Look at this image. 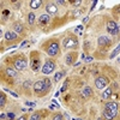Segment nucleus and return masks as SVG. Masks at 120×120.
<instances>
[{"mask_svg": "<svg viewBox=\"0 0 120 120\" xmlns=\"http://www.w3.org/2000/svg\"><path fill=\"white\" fill-rule=\"evenodd\" d=\"M118 115V103L116 102H107L105 106L103 116L107 120H113Z\"/></svg>", "mask_w": 120, "mask_h": 120, "instance_id": "f257e3e1", "label": "nucleus"}, {"mask_svg": "<svg viewBox=\"0 0 120 120\" xmlns=\"http://www.w3.org/2000/svg\"><path fill=\"white\" fill-rule=\"evenodd\" d=\"M46 52L49 56H55V55H59L60 54V46H59V41L56 40H52L51 42H49Z\"/></svg>", "mask_w": 120, "mask_h": 120, "instance_id": "f03ea898", "label": "nucleus"}, {"mask_svg": "<svg viewBox=\"0 0 120 120\" xmlns=\"http://www.w3.org/2000/svg\"><path fill=\"white\" fill-rule=\"evenodd\" d=\"M34 91H35V95L38 96V97H42V96H46V93H45V82L43 79H38L34 83Z\"/></svg>", "mask_w": 120, "mask_h": 120, "instance_id": "7ed1b4c3", "label": "nucleus"}, {"mask_svg": "<svg viewBox=\"0 0 120 120\" xmlns=\"http://www.w3.org/2000/svg\"><path fill=\"white\" fill-rule=\"evenodd\" d=\"M37 52H33L31 54V60H30V67H31V70L34 72H37L40 67H41V61H40V56L36 54Z\"/></svg>", "mask_w": 120, "mask_h": 120, "instance_id": "20e7f679", "label": "nucleus"}, {"mask_svg": "<svg viewBox=\"0 0 120 120\" xmlns=\"http://www.w3.org/2000/svg\"><path fill=\"white\" fill-rule=\"evenodd\" d=\"M13 65H15L17 71H23V70L26 68L28 63H26V59L24 56H17L13 61Z\"/></svg>", "mask_w": 120, "mask_h": 120, "instance_id": "39448f33", "label": "nucleus"}, {"mask_svg": "<svg viewBox=\"0 0 120 120\" xmlns=\"http://www.w3.org/2000/svg\"><path fill=\"white\" fill-rule=\"evenodd\" d=\"M55 70V61L53 60H47L45 65L42 66V73L43 75H51Z\"/></svg>", "mask_w": 120, "mask_h": 120, "instance_id": "423d86ee", "label": "nucleus"}, {"mask_svg": "<svg viewBox=\"0 0 120 120\" xmlns=\"http://www.w3.org/2000/svg\"><path fill=\"white\" fill-rule=\"evenodd\" d=\"M64 47L66 49H70V48H75L77 45H78V41H77V38L75 36H67L65 40H64V42H63Z\"/></svg>", "mask_w": 120, "mask_h": 120, "instance_id": "0eeeda50", "label": "nucleus"}, {"mask_svg": "<svg viewBox=\"0 0 120 120\" xmlns=\"http://www.w3.org/2000/svg\"><path fill=\"white\" fill-rule=\"evenodd\" d=\"M107 31L111 35H118L119 34V24L114 21H108L107 23Z\"/></svg>", "mask_w": 120, "mask_h": 120, "instance_id": "6e6552de", "label": "nucleus"}, {"mask_svg": "<svg viewBox=\"0 0 120 120\" xmlns=\"http://www.w3.org/2000/svg\"><path fill=\"white\" fill-rule=\"evenodd\" d=\"M108 78L105 77V76H100L95 79V85L97 89H105L107 85H108Z\"/></svg>", "mask_w": 120, "mask_h": 120, "instance_id": "1a4fd4ad", "label": "nucleus"}, {"mask_svg": "<svg viewBox=\"0 0 120 120\" xmlns=\"http://www.w3.org/2000/svg\"><path fill=\"white\" fill-rule=\"evenodd\" d=\"M97 43H98V46H101V47H108L109 45L112 43V41H111V38L107 37V36H100L98 40H97Z\"/></svg>", "mask_w": 120, "mask_h": 120, "instance_id": "9d476101", "label": "nucleus"}, {"mask_svg": "<svg viewBox=\"0 0 120 120\" xmlns=\"http://www.w3.org/2000/svg\"><path fill=\"white\" fill-rule=\"evenodd\" d=\"M49 21H51V17H49V15H41L38 17V24L41 26H46Z\"/></svg>", "mask_w": 120, "mask_h": 120, "instance_id": "9b49d317", "label": "nucleus"}, {"mask_svg": "<svg viewBox=\"0 0 120 120\" xmlns=\"http://www.w3.org/2000/svg\"><path fill=\"white\" fill-rule=\"evenodd\" d=\"M46 11L48 12V15H55L58 12V6L53 3H49L46 6Z\"/></svg>", "mask_w": 120, "mask_h": 120, "instance_id": "f8f14e48", "label": "nucleus"}, {"mask_svg": "<svg viewBox=\"0 0 120 120\" xmlns=\"http://www.w3.org/2000/svg\"><path fill=\"white\" fill-rule=\"evenodd\" d=\"M5 38L7 41H16L18 38V35L15 33V31H6L5 33Z\"/></svg>", "mask_w": 120, "mask_h": 120, "instance_id": "ddd939ff", "label": "nucleus"}, {"mask_svg": "<svg viewBox=\"0 0 120 120\" xmlns=\"http://www.w3.org/2000/svg\"><path fill=\"white\" fill-rule=\"evenodd\" d=\"M13 31H15L17 35H18V34H23V31H24L23 24H22V23H19V22L15 23V24H13Z\"/></svg>", "mask_w": 120, "mask_h": 120, "instance_id": "4468645a", "label": "nucleus"}, {"mask_svg": "<svg viewBox=\"0 0 120 120\" xmlns=\"http://www.w3.org/2000/svg\"><path fill=\"white\" fill-rule=\"evenodd\" d=\"M6 75H7L8 77H11V78H16V77L18 76V72H17L16 68L7 67V68H6Z\"/></svg>", "mask_w": 120, "mask_h": 120, "instance_id": "2eb2a0df", "label": "nucleus"}, {"mask_svg": "<svg viewBox=\"0 0 120 120\" xmlns=\"http://www.w3.org/2000/svg\"><path fill=\"white\" fill-rule=\"evenodd\" d=\"M41 5H42V1H41V0H31V1H30V4H29V6L31 7L33 10L40 8V7H41Z\"/></svg>", "mask_w": 120, "mask_h": 120, "instance_id": "dca6fc26", "label": "nucleus"}, {"mask_svg": "<svg viewBox=\"0 0 120 120\" xmlns=\"http://www.w3.org/2000/svg\"><path fill=\"white\" fill-rule=\"evenodd\" d=\"M43 82H45V93L47 95L49 93V90H51V88H52V81L49 78H45Z\"/></svg>", "mask_w": 120, "mask_h": 120, "instance_id": "f3484780", "label": "nucleus"}, {"mask_svg": "<svg viewBox=\"0 0 120 120\" xmlns=\"http://www.w3.org/2000/svg\"><path fill=\"white\" fill-rule=\"evenodd\" d=\"M112 94H113V90H112L111 88H107V89L105 90V91L102 93V97L107 100V98H109V97L112 96Z\"/></svg>", "mask_w": 120, "mask_h": 120, "instance_id": "a211bd4d", "label": "nucleus"}, {"mask_svg": "<svg viewBox=\"0 0 120 120\" xmlns=\"http://www.w3.org/2000/svg\"><path fill=\"white\" fill-rule=\"evenodd\" d=\"M5 105H6V96L4 93L0 91V109H3L5 107Z\"/></svg>", "mask_w": 120, "mask_h": 120, "instance_id": "6ab92c4d", "label": "nucleus"}, {"mask_svg": "<svg viewBox=\"0 0 120 120\" xmlns=\"http://www.w3.org/2000/svg\"><path fill=\"white\" fill-rule=\"evenodd\" d=\"M35 13L34 12H29L28 13V23H29V25H33L34 23H35Z\"/></svg>", "mask_w": 120, "mask_h": 120, "instance_id": "aec40b11", "label": "nucleus"}, {"mask_svg": "<svg viewBox=\"0 0 120 120\" xmlns=\"http://www.w3.org/2000/svg\"><path fill=\"white\" fill-rule=\"evenodd\" d=\"M65 61H66V65H72L73 64V55H72V53H68L66 55Z\"/></svg>", "mask_w": 120, "mask_h": 120, "instance_id": "412c9836", "label": "nucleus"}, {"mask_svg": "<svg viewBox=\"0 0 120 120\" xmlns=\"http://www.w3.org/2000/svg\"><path fill=\"white\" fill-rule=\"evenodd\" d=\"M91 88H90V86H85L84 89H83V95L85 96V97H90V96H91Z\"/></svg>", "mask_w": 120, "mask_h": 120, "instance_id": "4be33fe9", "label": "nucleus"}, {"mask_svg": "<svg viewBox=\"0 0 120 120\" xmlns=\"http://www.w3.org/2000/svg\"><path fill=\"white\" fill-rule=\"evenodd\" d=\"M63 76H64V72H56L55 76H54V82H59Z\"/></svg>", "mask_w": 120, "mask_h": 120, "instance_id": "5701e85b", "label": "nucleus"}, {"mask_svg": "<svg viewBox=\"0 0 120 120\" xmlns=\"http://www.w3.org/2000/svg\"><path fill=\"white\" fill-rule=\"evenodd\" d=\"M119 51H120V46H116V48L113 51V53L111 54V59H113L115 55H118V53H119Z\"/></svg>", "mask_w": 120, "mask_h": 120, "instance_id": "b1692460", "label": "nucleus"}, {"mask_svg": "<svg viewBox=\"0 0 120 120\" xmlns=\"http://www.w3.org/2000/svg\"><path fill=\"white\" fill-rule=\"evenodd\" d=\"M29 120H40V114L38 113H33Z\"/></svg>", "mask_w": 120, "mask_h": 120, "instance_id": "393cba45", "label": "nucleus"}, {"mask_svg": "<svg viewBox=\"0 0 120 120\" xmlns=\"http://www.w3.org/2000/svg\"><path fill=\"white\" fill-rule=\"evenodd\" d=\"M52 120H63V115L61 114H54L53 116H52Z\"/></svg>", "mask_w": 120, "mask_h": 120, "instance_id": "a878e982", "label": "nucleus"}, {"mask_svg": "<svg viewBox=\"0 0 120 120\" xmlns=\"http://www.w3.org/2000/svg\"><path fill=\"white\" fill-rule=\"evenodd\" d=\"M30 85H31V82H30V81H25V82L23 83V88H24V89H29Z\"/></svg>", "mask_w": 120, "mask_h": 120, "instance_id": "bb28decb", "label": "nucleus"}, {"mask_svg": "<svg viewBox=\"0 0 120 120\" xmlns=\"http://www.w3.org/2000/svg\"><path fill=\"white\" fill-rule=\"evenodd\" d=\"M67 86H68V81H65V83H64V85H63L61 90H60V93H64L65 90L67 89Z\"/></svg>", "mask_w": 120, "mask_h": 120, "instance_id": "cd10ccee", "label": "nucleus"}, {"mask_svg": "<svg viewBox=\"0 0 120 120\" xmlns=\"http://www.w3.org/2000/svg\"><path fill=\"white\" fill-rule=\"evenodd\" d=\"M93 60H94L93 56H85V58H84V61H85V63H91Z\"/></svg>", "mask_w": 120, "mask_h": 120, "instance_id": "c85d7f7f", "label": "nucleus"}, {"mask_svg": "<svg viewBox=\"0 0 120 120\" xmlns=\"http://www.w3.org/2000/svg\"><path fill=\"white\" fill-rule=\"evenodd\" d=\"M28 45H29V41H24V42H23V43H22L21 46H19V48H21V49H22V48H24V47H26Z\"/></svg>", "mask_w": 120, "mask_h": 120, "instance_id": "c756f323", "label": "nucleus"}, {"mask_svg": "<svg viewBox=\"0 0 120 120\" xmlns=\"http://www.w3.org/2000/svg\"><path fill=\"white\" fill-rule=\"evenodd\" d=\"M7 118H8V120H12L15 118V114L13 113H7Z\"/></svg>", "mask_w": 120, "mask_h": 120, "instance_id": "7c9ffc66", "label": "nucleus"}, {"mask_svg": "<svg viewBox=\"0 0 120 120\" xmlns=\"http://www.w3.org/2000/svg\"><path fill=\"white\" fill-rule=\"evenodd\" d=\"M17 120H28V115H22V116H19Z\"/></svg>", "mask_w": 120, "mask_h": 120, "instance_id": "2f4dec72", "label": "nucleus"}, {"mask_svg": "<svg viewBox=\"0 0 120 120\" xmlns=\"http://www.w3.org/2000/svg\"><path fill=\"white\" fill-rule=\"evenodd\" d=\"M56 4H59V5H65V4H67V3H66V1H64V0H58Z\"/></svg>", "mask_w": 120, "mask_h": 120, "instance_id": "473e14b6", "label": "nucleus"}, {"mask_svg": "<svg viewBox=\"0 0 120 120\" xmlns=\"http://www.w3.org/2000/svg\"><path fill=\"white\" fill-rule=\"evenodd\" d=\"M5 91H8V93H10V94H11V95H13V96H15V97H17V96H18V95H17V94H15V93H13V91H10V90H7V89H5Z\"/></svg>", "mask_w": 120, "mask_h": 120, "instance_id": "72a5a7b5", "label": "nucleus"}, {"mask_svg": "<svg viewBox=\"0 0 120 120\" xmlns=\"http://www.w3.org/2000/svg\"><path fill=\"white\" fill-rule=\"evenodd\" d=\"M88 19H89L88 17H85V18H83V23H86V22H88Z\"/></svg>", "mask_w": 120, "mask_h": 120, "instance_id": "f704fd0d", "label": "nucleus"}, {"mask_svg": "<svg viewBox=\"0 0 120 120\" xmlns=\"http://www.w3.org/2000/svg\"><path fill=\"white\" fill-rule=\"evenodd\" d=\"M5 116H6L5 114H0V119H5Z\"/></svg>", "mask_w": 120, "mask_h": 120, "instance_id": "c9c22d12", "label": "nucleus"}, {"mask_svg": "<svg viewBox=\"0 0 120 120\" xmlns=\"http://www.w3.org/2000/svg\"><path fill=\"white\" fill-rule=\"evenodd\" d=\"M26 106H34V103H30V102H26Z\"/></svg>", "mask_w": 120, "mask_h": 120, "instance_id": "e433bc0d", "label": "nucleus"}, {"mask_svg": "<svg viewBox=\"0 0 120 120\" xmlns=\"http://www.w3.org/2000/svg\"><path fill=\"white\" fill-rule=\"evenodd\" d=\"M3 36V31H1V29H0V37Z\"/></svg>", "mask_w": 120, "mask_h": 120, "instance_id": "4c0bfd02", "label": "nucleus"}]
</instances>
